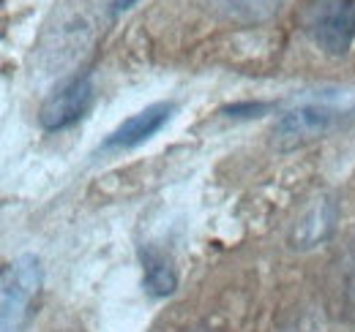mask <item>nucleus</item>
<instances>
[{
  "label": "nucleus",
  "mask_w": 355,
  "mask_h": 332,
  "mask_svg": "<svg viewBox=\"0 0 355 332\" xmlns=\"http://www.w3.org/2000/svg\"><path fill=\"white\" fill-rule=\"evenodd\" d=\"M42 289V261L31 253L14 259L0 281V324L3 332H22L31 319V305Z\"/></svg>",
  "instance_id": "obj_3"
},
{
  "label": "nucleus",
  "mask_w": 355,
  "mask_h": 332,
  "mask_svg": "<svg viewBox=\"0 0 355 332\" xmlns=\"http://www.w3.org/2000/svg\"><path fill=\"white\" fill-rule=\"evenodd\" d=\"M298 25L317 49L345 57L355 42V0H306Z\"/></svg>",
  "instance_id": "obj_1"
},
{
  "label": "nucleus",
  "mask_w": 355,
  "mask_h": 332,
  "mask_svg": "<svg viewBox=\"0 0 355 332\" xmlns=\"http://www.w3.org/2000/svg\"><path fill=\"white\" fill-rule=\"evenodd\" d=\"M139 259H142V281H145V289L150 291L153 297H167L173 294L178 286V275L173 261L153 248H142L139 250Z\"/></svg>",
  "instance_id": "obj_7"
},
{
  "label": "nucleus",
  "mask_w": 355,
  "mask_h": 332,
  "mask_svg": "<svg viewBox=\"0 0 355 332\" xmlns=\"http://www.w3.org/2000/svg\"><path fill=\"white\" fill-rule=\"evenodd\" d=\"M208 6L227 22L254 25L270 19L279 11L282 0H208Z\"/></svg>",
  "instance_id": "obj_6"
},
{
  "label": "nucleus",
  "mask_w": 355,
  "mask_h": 332,
  "mask_svg": "<svg viewBox=\"0 0 355 332\" xmlns=\"http://www.w3.org/2000/svg\"><path fill=\"white\" fill-rule=\"evenodd\" d=\"M90 104H93V82L90 77H77L46 98L39 120L46 131H63L77 120H83Z\"/></svg>",
  "instance_id": "obj_4"
},
{
  "label": "nucleus",
  "mask_w": 355,
  "mask_h": 332,
  "mask_svg": "<svg viewBox=\"0 0 355 332\" xmlns=\"http://www.w3.org/2000/svg\"><path fill=\"white\" fill-rule=\"evenodd\" d=\"M347 118H353V107H345L342 101L317 98L306 101L290 112H284L273 125V145L282 150L309 145L314 139L328 136L331 131L342 128Z\"/></svg>",
  "instance_id": "obj_2"
},
{
  "label": "nucleus",
  "mask_w": 355,
  "mask_h": 332,
  "mask_svg": "<svg viewBox=\"0 0 355 332\" xmlns=\"http://www.w3.org/2000/svg\"><path fill=\"white\" fill-rule=\"evenodd\" d=\"M334 289H336V299H339V313L347 322H355V234L342 248Z\"/></svg>",
  "instance_id": "obj_8"
},
{
  "label": "nucleus",
  "mask_w": 355,
  "mask_h": 332,
  "mask_svg": "<svg viewBox=\"0 0 355 332\" xmlns=\"http://www.w3.org/2000/svg\"><path fill=\"white\" fill-rule=\"evenodd\" d=\"M173 112H175V104H167V101L145 107L142 112H137L129 120H123L104 139V150H132L137 145L148 142L153 133H159L167 125Z\"/></svg>",
  "instance_id": "obj_5"
},
{
  "label": "nucleus",
  "mask_w": 355,
  "mask_h": 332,
  "mask_svg": "<svg viewBox=\"0 0 355 332\" xmlns=\"http://www.w3.org/2000/svg\"><path fill=\"white\" fill-rule=\"evenodd\" d=\"M268 104H232V107H227L224 109V115H230V118H257L260 112H266Z\"/></svg>",
  "instance_id": "obj_10"
},
{
  "label": "nucleus",
  "mask_w": 355,
  "mask_h": 332,
  "mask_svg": "<svg viewBox=\"0 0 355 332\" xmlns=\"http://www.w3.org/2000/svg\"><path fill=\"white\" fill-rule=\"evenodd\" d=\"M334 221H336V208L331 202H320L306 212V218L298 223L295 229V237L298 243L306 248V246H314L317 240H325L334 229Z\"/></svg>",
  "instance_id": "obj_9"
},
{
  "label": "nucleus",
  "mask_w": 355,
  "mask_h": 332,
  "mask_svg": "<svg viewBox=\"0 0 355 332\" xmlns=\"http://www.w3.org/2000/svg\"><path fill=\"white\" fill-rule=\"evenodd\" d=\"M134 3H137V0H112L110 6H112V11H115V14H121V11H129Z\"/></svg>",
  "instance_id": "obj_11"
}]
</instances>
